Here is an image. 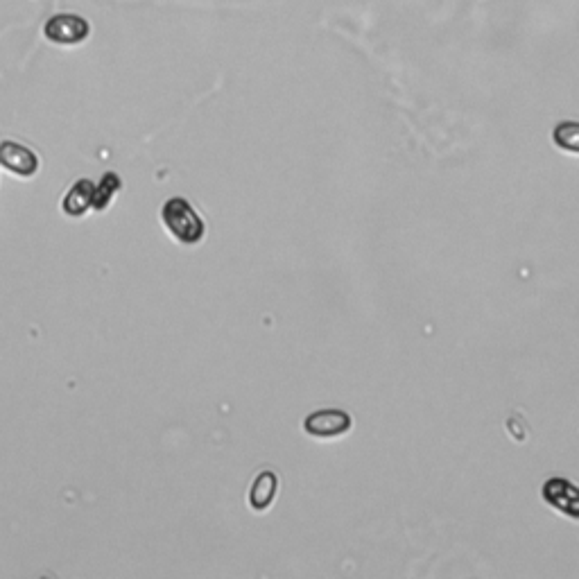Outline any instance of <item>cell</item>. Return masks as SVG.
I'll return each mask as SVG.
<instances>
[{
  "label": "cell",
  "instance_id": "ba28073f",
  "mask_svg": "<svg viewBox=\"0 0 579 579\" xmlns=\"http://www.w3.org/2000/svg\"><path fill=\"white\" fill-rule=\"evenodd\" d=\"M552 141L559 150L579 154V123L575 120H566V123H559L552 132Z\"/></svg>",
  "mask_w": 579,
  "mask_h": 579
},
{
  "label": "cell",
  "instance_id": "7a4b0ae2",
  "mask_svg": "<svg viewBox=\"0 0 579 579\" xmlns=\"http://www.w3.org/2000/svg\"><path fill=\"white\" fill-rule=\"evenodd\" d=\"M353 428V419L342 410H319L308 414L304 430L313 439H340Z\"/></svg>",
  "mask_w": 579,
  "mask_h": 579
},
{
  "label": "cell",
  "instance_id": "9c48e42d",
  "mask_svg": "<svg viewBox=\"0 0 579 579\" xmlns=\"http://www.w3.org/2000/svg\"><path fill=\"white\" fill-rule=\"evenodd\" d=\"M120 188V177L116 172H107L105 177H102L100 186H95V193H93V209L95 211H102L105 206L114 200V195L118 193Z\"/></svg>",
  "mask_w": 579,
  "mask_h": 579
},
{
  "label": "cell",
  "instance_id": "6da1fadb",
  "mask_svg": "<svg viewBox=\"0 0 579 579\" xmlns=\"http://www.w3.org/2000/svg\"><path fill=\"white\" fill-rule=\"evenodd\" d=\"M161 220L175 240L184 245H195L204 238V220L184 197H172L161 209Z\"/></svg>",
  "mask_w": 579,
  "mask_h": 579
},
{
  "label": "cell",
  "instance_id": "8992f818",
  "mask_svg": "<svg viewBox=\"0 0 579 579\" xmlns=\"http://www.w3.org/2000/svg\"><path fill=\"white\" fill-rule=\"evenodd\" d=\"M276 494H279V478H276V473H258L252 491H249V505H252L254 512H267L276 500Z\"/></svg>",
  "mask_w": 579,
  "mask_h": 579
},
{
  "label": "cell",
  "instance_id": "277c9868",
  "mask_svg": "<svg viewBox=\"0 0 579 579\" xmlns=\"http://www.w3.org/2000/svg\"><path fill=\"white\" fill-rule=\"evenodd\" d=\"M543 500H546L552 509H557L559 514L579 521V489L573 482L564 478L548 480L546 485H543Z\"/></svg>",
  "mask_w": 579,
  "mask_h": 579
},
{
  "label": "cell",
  "instance_id": "52a82bcc",
  "mask_svg": "<svg viewBox=\"0 0 579 579\" xmlns=\"http://www.w3.org/2000/svg\"><path fill=\"white\" fill-rule=\"evenodd\" d=\"M93 193L95 186L89 179H80L77 184L68 190L64 197V213L71 215V218H82L86 211L93 209Z\"/></svg>",
  "mask_w": 579,
  "mask_h": 579
},
{
  "label": "cell",
  "instance_id": "3957f363",
  "mask_svg": "<svg viewBox=\"0 0 579 579\" xmlns=\"http://www.w3.org/2000/svg\"><path fill=\"white\" fill-rule=\"evenodd\" d=\"M46 37L55 43H64V46H73V43H82L89 37L91 25L86 23V19L77 14H55L53 19H48Z\"/></svg>",
  "mask_w": 579,
  "mask_h": 579
},
{
  "label": "cell",
  "instance_id": "5b68a950",
  "mask_svg": "<svg viewBox=\"0 0 579 579\" xmlns=\"http://www.w3.org/2000/svg\"><path fill=\"white\" fill-rule=\"evenodd\" d=\"M0 166H5L19 177H32L39 170V157L21 143L5 141L0 143Z\"/></svg>",
  "mask_w": 579,
  "mask_h": 579
}]
</instances>
